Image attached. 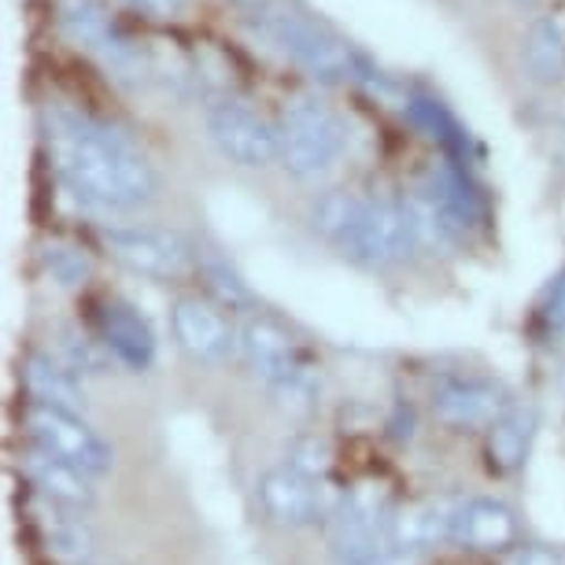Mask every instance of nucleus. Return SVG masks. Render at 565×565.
Instances as JSON below:
<instances>
[{"label":"nucleus","instance_id":"f257e3e1","mask_svg":"<svg viewBox=\"0 0 565 565\" xmlns=\"http://www.w3.org/2000/svg\"><path fill=\"white\" fill-rule=\"evenodd\" d=\"M49 148L60 178L89 204L134 211L156 196L148 159L108 126L60 111L49 126Z\"/></svg>","mask_w":565,"mask_h":565},{"label":"nucleus","instance_id":"f03ea898","mask_svg":"<svg viewBox=\"0 0 565 565\" xmlns=\"http://www.w3.org/2000/svg\"><path fill=\"white\" fill-rule=\"evenodd\" d=\"M315 230L359 263L385 266L403 259L414 244L407 211L388 200H359L348 193H326L315 204Z\"/></svg>","mask_w":565,"mask_h":565},{"label":"nucleus","instance_id":"7ed1b4c3","mask_svg":"<svg viewBox=\"0 0 565 565\" xmlns=\"http://www.w3.org/2000/svg\"><path fill=\"white\" fill-rule=\"evenodd\" d=\"M392 518L396 503L377 481H362L340 495L333 518L326 521V543L340 565H359L392 551Z\"/></svg>","mask_w":565,"mask_h":565},{"label":"nucleus","instance_id":"20e7f679","mask_svg":"<svg viewBox=\"0 0 565 565\" xmlns=\"http://www.w3.org/2000/svg\"><path fill=\"white\" fill-rule=\"evenodd\" d=\"M344 137H348L344 122L326 104H318L311 97L289 104L281 122H277L281 163L300 181L326 178L337 167V159L344 156Z\"/></svg>","mask_w":565,"mask_h":565},{"label":"nucleus","instance_id":"39448f33","mask_svg":"<svg viewBox=\"0 0 565 565\" xmlns=\"http://www.w3.org/2000/svg\"><path fill=\"white\" fill-rule=\"evenodd\" d=\"M241 351L248 366L270 385L277 396L311 403L315 396V373L307 366L303 351L285 333L274 318H248L241 326Z\"/></svg>","mask_w":565,"mask_h":565},{"label":"nucleus","instance_id":"423d86ee","mask_svg":"<svg viewBox=\"0 0 565 565\" xmlns=\"http://www.w3.org/2000/svg\"><path fill=\"white\" fill-rule=\"evenodd\" d=\"M340 488H333L329 477L300 473L292 466L266 469L259 477V503L266 518L277 525L303 529V525H326L340 503Z\"/></svg>","mask_w":565,"mask_h":565},{"label":"nucleus","instance_id":"0eeeda50","mask_svg":"<svg viewBox=\"0 0 565 565\" xmlns=\"http://www.w3.org/2000/svg\"><path fill=\"white\" fill-rule=\"evenodd\" d=\"M23 418H26V429H30V440H34L38 447H45V451H52L56 458H63V462L85 469L89 477L108 473V469L115 466L111 447L78 418V411L34 399Z\"/></svg>","mask_w":565,"mask_h":565},{"label":"nucleus","instance_id":"6e6552de","mask_svg":"<svg viewBox=\"0 0 565 565\" xmlns=\"http://www.w3.org/2000/svg\"><path fill=\"white\" fill-rule=\"evenodd\" d=\"M207 134L218 145V152L237 167H270L281 159L277 126H270L259 111L241 100H218L207 111Z\"/></svg>","mask_w":565,"mask_h":565},{"label":"nucleus","instance_id":"1a4fd4ad","mask_svg":"<svg viewBox=\"0 0 565 565\" xmlns=\"http://www.w3.org/2000/svg\"><path fill=\"white\" fill-rule=\"evenodd\" d=\"M111 255L130 266L134 274L156 277V281H181L193 274V248L178 233L152 226H111L104 230Z\"/></svg>","mask_w":565,"mask_h":565},{"label":"nucleus","instance_id":"9d476101","mask_svg":"<svg viewBox=\"0 0 565 565\" xmlns=\"http://www.w3.org/2000/svg\"><path fill=\"white\" fill-rule=\"evenodd\" d=\"M263 30L274 38V45L300 63L303 71H311L318 82H344L351 78V56L340 41H333L326 30H318L307 19L292 12H270L263 15Z\"/></svg>","mask_w":565,"mask_h":565},{"label":"nucleus","instance_id":"9b49d317","mask_svg":"<svg viewBox=\"0 0 565 565\" xmlns=\"http://www.w3.org/2000/svg\"><path fill=\"white\" fill-rule=\"evenodd\" d=\"M433 407L436 418L451 429H488L510 411V396L488 377H451L436 388Z\"/></svg>","mask_w":565,"mask_h":565},{"label":"nucleus","instance_id":"f8f14e48","mask_svg":"<svg viewBox=\"0 0 565 565\" xmlns=\"http://www.w3.org/2000/svg\"><path fill=\"white\" fill-rule=\"evenodd\" d=\"M174 337L178 344L200 362H222L241 344V333H233L222 307L200 296H181L174 303Z\"/></svg>","mask_w":565,"mask_h":565},{"label":"nucleus","instance_id":"ddd939ff","mask_svg":"<svg viewBox=\"0 0 565 565\" xmlns=\"http://www.w3.org/2000/svg\"><path fill=\"white\" fill-rule=\"evenodd\" d=\"M466 499L455 495H436V499H422V503H411L396 510L392 518V547L396 551H429L436 543L455 540V525L458 514H462Z\"/></svg>","mask_w":565,"mask_h":565},{"label":"nucleus","instance_id":"4468645a","mask_svg":"<svg viewBox=\"0 0 565 565\" xmlns=\"http://www.w3.org/2000/svg\"><path fill=\"white\" fill-rule=\"evenodd\" d=\"M97 326H100L104 351H111L122 366L141 373L156 362V333L137 307L122 300H104L97 311Z\"/></svg>","mask_w":565,"mask_h":565},{"label":"nucleus","instance_id":"2eb2a0df","mask_svg":"<svg viewBox=\"0 0 565 565\" xmlns=\"http://www.w3.org/2000/svg\"><path fill=\"white\" fill-rule=\"evenodd\" d=\"M60 19H63L67 34L78 41V45L100 52L108 63H119V67H126V63L134 60L130 41L119 34L115 19L104 12V4H97V0H63Z\"/></svg>","mask_w":565,"mask_h":565},{"label":"nucleus","instance_id":"dca6fc26","mask_svg":"<svg viewBox=\"0 0 565 565\" xmlns=\"http://www.w3.org/2000/svg\"><path fill=\"white\" fill-rule=\"evenodd\" d=\"M451 543L466 551H510L518 543L514 510L495 499H466Z\"/></svg>","mask_w":565,"mask_h":565},{"label":"nucleus","instance_id":"f3484780","mask_svg":"<svg viewBox=\"0 0 565 565\" xmlns=\"http://www.w3.org/2000/svg\"><path fill=\"white\" fill-rule=\"evenodd\" d=\"M23 466H26V477L34 481L38 492L52 499V503L71 507V510L93 507V488H89V473H85V469L63 462V458H56L38 444H34V451H26Z\"/></svg>","mask_w":565,"mask_h":565},{"label":"nucleus","instance_id":"a211bd4d","mask_svg":"<svg viewBox=\"0 0 565 565\" xmlns=\"http://www.w3.org/2000/svg\"><path fill=\"white\" fill-rule=\"evenodd\" d=\"M521 67L536 85H554L565 78V19L540 15L521 38Z\"/></svg>","mask_w":565,"mask_h":565},{"label":"nucleus","instance_id":"6ab92c4d","mask_svg":"<svg viewBox=\"0 0 565 565\" xmlns=\"http://www.w3.org/2000/svg\"><path fill=\"white\" fill-rule=\"evenodd\" d=\"M532 429H536V414L521 407H510L503 418L488 425V466L495 473H514L529 455Z\"/></svg>","mask_w":565,"mask_h":565},{"label":"nucleus","instance_id":"aec40b11","mask_svg":"<svg viewBox=\"0 0 565 565\" xmlns=\"http://www.w3.org/2000/svg\"><path fill=\"white\" fill-rule=\"evenodd\" d=\"M26 388L41 403H56V407L78 411L85 407V392L78 385V370L52 355H30L26 359Z\"/></svg>","mask_w":565,"mask_h":565},{"label":"nucleus","instance_id":"412c9836","mask_svg":"<svg viewBox=\"0 0 565 565\" xmlns=\"http://www.w3.org/2000/svg\"><path fill=\"white\" fill-rule=\"evenodd\" d=\"M41 536H45L52 558L63 565H85L93 558V536L78 518H67L60 510L56 514H41Z\"/></svg>","mask_w":565,"mask_h":565},{"label":"nucleus","instance_id":"4be33fe9","mask_svg":"<svg viewBox=\"0 0 565 565\" xmlns=\"http://www.w3.org/2000/svg\"><path fill=\"white\" fill-rule=\"evenodd\" d=\"M285 466L300 469V473H311V477H329L333 451H329V444L318 440V436H300V440H292L289 451H285Z\"/></svg>","mask_w":565,"mask_h":565},{"label":"nucleus","instance_id":"5701e85b","mask_svg":"<svg viewBox=\"0 0 565 565\" xmlns=\"http://www.w3.org/2000/svg\"><path fill=\"white\" fill-rule=\"evenodd\" d=\"M45 263L60 285H82L85 274H89V263H85L74 248H49Z\"/></svg>","mask_w":565,"mask_h":565},{"label":"nucleus","instance_id":"b1692460","mask_svg":"<svg viewBox=\"0 0 565 565\" xmlns=\"http://www.w3.org/2000/svg\"><path fill=\"white\" fill-rule=\"evenodd\" d=\"M540 322H543L547 333H562V329H565V274L554 277V285L547 289V296H543Z\"/></svg>","mask_w":565,"mask_h":565},{"label":"nucleus","instance_id":"393cba45","mask_svg":"<svg viewBox=\"0 0 565 565\" xmlns=\"http://www.w3.org/2000/svg\"><path fill=\"white\" fill-rule=\"evenodd\" d=\"M207 277H211V289H215V292L222 296V300H230V307L248 300V292H244V285H241L237 277H233L230 270H222V266H211Z\"/></svg>","mask_w":565,"mask_h":565},{"label":"nucleus","instance_id":"a878e982","mask_svg":"<svg viewBox=\"0 0 565 565\" xmlns=\"http://www.w3.org/2000/svg\"><path fill=\"white\" fill-rule=\"evenodd\" d=\"M507 565H565V558L551 547H521L510 554Z\"/></svg>","mask_w":565,"mask_h":565},{"label":"nucleus","instance_id":"bb28decb","mask_svg":"<svg viewBox=\"0 0 565 565\" xmlns=\"http://www.w3.org/2000/svg\"><path fill=\"white\" fill-rule=\"evenodd\" d=\"M126 4L134 8V12H141V15H152V19H167V15H174L185 0H126Z\"/></svg>","mask_w":565,"mask_h":565},{"label":"nucleus","instance_id":"cd10ccee","mask_svg":"<svg viewBox=\"0 0 565 565\" xmlns=\"http://www.w3.org/2000/svg\"><path fill=\"white\" fill-rule=\"evenodd\" d=\"M359 565H414V554L411 551H385V554H377V558H370V562H359Z\"/></svg>","mask_w":565,"mask_h":565},{"label":"nucleus","instance_id":"c85d7f7f","mask_svg":"<svg viewBox=\"0 0 565 565\" xmlns=\"http://www.w3.org/2000/svg\"><path fill=\"white\" fill-rule=\"evenodd\" d=\"M233 4H237L241 12H248V15H259V19H263V15H266V12H270V8H274L270 0H233Z\"/></svg>","mask_w":565,"mask_h":565}]
</instances>
